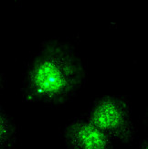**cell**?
<instances>
[{"instance_id":"cell-1","label":"cell","mask_w":148,"mask_h":149,"mask_svg":"<svg viewBox=\"0 0 148 149\" xmlns=\"http://www.w3.org/2000/svg\"><path fill=\"white\" fill-rule=\"evenodd\" d=\"M85 69L76 49L60 40L41 43L25 73V102L61 105L72 100L85 82Z\"/></svg>"},{"instance_id":"cell-2","label":"cell","mask_w":148,"mask_h":149,"mask_svg":"<svg viewBox=\"0 0 148 149\" xmlns=\"http://www.w3.org/2000/svg\"><path fill=\"white\" fill-rule=\"evenodd\" d=\"M84 118L113 141L130 145L135 140L136 127L132 118L131 103L125 96L105 95L97 98Z\"/></svg>"},{"instance_id":"cell-3","label":"cell","mask_w":148,"mask_h":149,"mask_svg":"<svg viewBox=\"0 0 148 149\" xmlns=\"http://www.w3.org/2000/svg\"><path fill=\"white\" fill-rule=\"evenodd\" d=\"M62 135L67 149H114L113 141L84 117L69 122Z\"/></svg>"},{"instance_id":"cell-4","label":"cell","mask_w":148,"mask_h":149,"mask_svg":"<svg viewBox=\"0 0 148 149\" xmlns=\"http://www.w3.org/2000/svg\"><path fill=\"white\" fill-rule=\"evenodd\" d=\"M17 131L14 122L0 108V149H16Z\"/></svg>"},{"instance_id":"cell-5","label":"cell","mask_w":148,"mask_h":149,"mask_svg":"<svg viewBox=\"0 0 148 149\" xmlns=\"http://www.w3.org/2000/svg\"><path fill=\"white\" fill-rule=\"evenodd\" d=\"M3 88H4V75H3L1 65H0V95H1Z\"/></svg>"},{"instance_id":"cell-6","label":"cell","mask_w":148,"mask_h":149,"mask_svg":"<svg viewBox=\"0 0 148 149\" xmlns=\"http://www.w3.org/2000/svg\"><path fill=\"white\" fill-rule=\"evenodd\" d=\"M137 149H148V140L147 139L143 140Z\"/></svg>"}]
</instances>
